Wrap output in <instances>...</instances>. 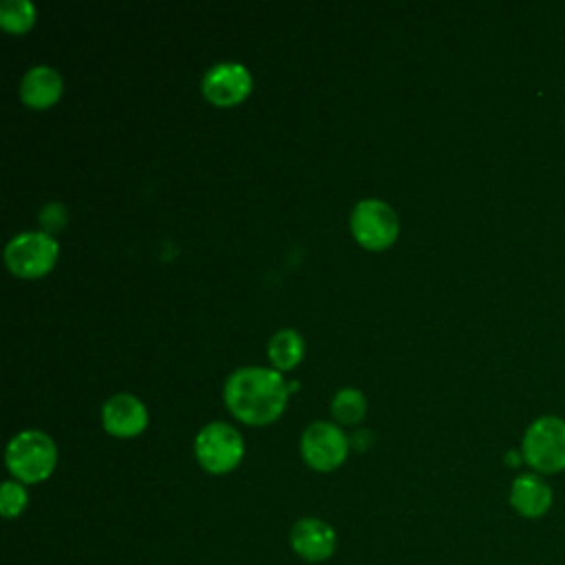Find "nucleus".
Returning <instances> with one entry per match:
<instances>
[{
    "mask_svg": "<svg viewBox=\"0 0 565 565\" xmlns=\"http://www.w3.org/2000/svg\"><path fill=\"white\" fill-rule=\"evenodd\" d=\"M287 391V382L278 371L267 366H241L225 380L223 397L238 419L267 424L282 411Z\"/></svg>",
    "mask_w": 565,
    "mask_h": 565,
    "instance_id": "nucleus-1",
    "label": "nucleus"
},
{
    "mask_svg": "<svg viewBox=\"0 0 565 565\" xmlns=\"http://www.w3.org/2000/svg\"><path fill=\"white\" fill-rule=\"evenodd\" d=\"M4 459H7V468L18 481L38 483L53 472L57 461V450L53 439L46 433L29 428L11 437Z\"/></svg>",
    "mask_w": 565,
    "mask_h": 565,
    "instance_id": "nucleus-2",
    "label": "nucleus"
},
{
    "mask_svg": "<svg viewBox=\"0 0 565 565\" xmlns=\"http://www.w3.org/2000/svg\"><path fill=\"white\" fill-rule=\"evenodd\" d=\"M523 461L539 475L565 470V419L556 415L536 417L521 441Z\"/></svg>",
    "mask_w": 565,
    "mask_h": 565,
    "instance_id": "nucleus-3",
    "label": "nucleus"
},
{
    "mask_svg": "<svg viewBox=\"0 0 565 565\" xmlns=\"http://www.w3.org/2000/svg\"><path fill=\"white\" fill-rule=\"evenodd\" d=\"M194 455L207 472H230L243 457V437L225 422H210L194 437Z\"/></svg>",
    "mask_w": 565,
    "mask_h": 565,
    "instance_id": "nucleus-4",
    "label": "nucleus"
},
{
    "mask_svg": "<svg viewBox=\"0 0 565 565\" xmlns=\"http://www.w3.org/2000/svg\"><path fill=\"white\" fill-rule=\"evenodd\" d=\"M57 258V241L44 230L15 234L4 247V260L18 276H40Z\"/></svg>",
    "mask_w": 565,
    "mask_h": 565,
    "instance_id": "nucleus-5",
    "label": "nucleus"
},
{
    "mask_svg": "<svg viewBox=\"0 0 565 565\" xmlns=\"http://www.w3.org/2000/svg\"><path fill=\"white\" fill-rule=\"evenodd\" d=\"M351 232L364 247H386L397 236V214L382 199H362L351 210Z\"/></svg>",
    "mask_w": 565,
    "mask_h": 565,
    "instance_id": "nucleus-6",
    "label": "nucleus"
},
{
    "mask_svg": "<svg viewBox=\"0 0 565 565\" xmlns=\"http://www.w3.org/2000/svg\"><path fill=\"white\" fill-rule=\"evenodd\" d=\"M349 450L347 435L331 422H311L300 437L302 459L316 470L338 468Z\"/></svg>",
    "mask_w": 565,
    "mask_h": 565,
    "instance_id": "nucleus-7",
    "label": "nucleus"
},
{
    "mask_svg": "<svg viewBox=\"0 0 565 565\" xmlns=\"http://www.w3.org/2000/svg\"><path fill=\"white\" fill-rule=\"evenodd\" d=\"M203 93L218 106L241 102L252 88V75L241 62H218L203 73Z\"/></svg>",
    "mask_w": 565,
    "mask_h": 565,
    "instance_id": "nucleus-8",
    "label": "nucleus"
},
{
    "mask_svg": "<svg viewBox=\"0 0 565 565\" xmlns=\"http://www.w3.org/2000/svg\"><path fill=\"white\" fill-rule=\"evenodd\" d=\"M289 543L296 556L309 563H322L333 556L338 539L335 530L318 519V516H302L291 525Z\"/></svg>",
    "mask_w": 565,
    "mask_h": 565,
    "instance_id": "nucleus-9",
    "label": "nucleus"
},
{
    "mask_svg": "<svg viewBox=\"0 0 565 565\" xmlns=\"http://www.w3.org/2000/svg\"><path fill=\"white\" fill-rule=\"evenodd\" d=\"M554 501L550 483L539 472H523L510 486V505L523 519H541Z\"/></svg>",
    "mask_w": 565,
    "mask_h": 565,
    "instance_id": "nucleus-10",
    "label": "nucleus"
},
{
    "mask_svg": "<svg viewBox=\"0 0 565 565\" xmlns=\"http://www.w3.org/2000/svg\"><path fill=\"white\" fill-rule=\"evenodd\" d=\"M148 422L146 406L130 393H115L102 404V424L108 433L130 437L143 430Z\"/></svg>",
    "mask_w": 565,
    "mask_h": 565,
    "instance_id": "nucleus-11",
    "label": "nucleus"
},
{
    "mask_svg": "<svg viewBox=\"0 0 565 565\" xmlns=\"http://www.w3.org/2000/svg\"><path fill=\"white\" fill-rule=\"evenodd\" d=\"M62 93V77L53 66L38 64L31 66L20 79V97L33 108H44L53 104Z\"/></svg>",
    "mask_w": 565,
    "mask_h": 565,
    "instance_id": "nucleus-12",
    "label": "nucleus"
},
{
    "mask_svg": "<svg viewBox=\"0 0 565 565\" xmlns=\"http://www.w3.org/2000/svg\"><path fill=\"white\" fill-rule=\"evenodd\" d=\"M302 338L296 329H278L267 344L269 358L278 369H291L302 358Z\"/></svg>",
    "mask_w": 565,
    "mask_h": 565,
    "instance_id": "nucleus-13",
    "label": "nucleus"
},
{
    "mask_svg": "<svg viewBox=\"0 0 565 565\" xmlns=\"http://www.w3.org/2000/svg\"><path fill=\"white\" fill-rule=\"evenodd\" d=\"M366 411V397L362 391L344 386L331 397V413L340 424H358Z\"/></svg>",
    "mask_w": 565,
    "mask_h": 565,
    "instance_id": "nucleus-14",
    "label": "nucleus"
},
{
    "mask_svg": "<svg viewBox=\"0 0 565 565\" xmlns=\"http://www.w3.org/2000/svg\"><path fill=\"white\" fill-rule=\"evenodd\" d=\"M35 20V7L31 0H2L0 22L9 31H24Z\"/></svg>",
    "mask_w": 565,
    "mask_h": 565,
    "instance_id": "nucleus-15",
    "label": "nucleus"
},
{
    "mask_svg": "<svg viewBox=\"0 0 565 565\" xmlns=\"http://www.w3.org/2000/svg\"><path fill=\"white\" fill-rule=\"evenodd\" d=\"M29 494L26 488L22 486V481L18 479H9L2 483L0 488V514L4 519H13L18 514H22V510L26 508Z\"/></svg>",
    "mask_w": 565,
    "mask_h": 565,
    "instance_id": "nucleus-16",
    "label": "nucleus"
},
{
    "mask_svg": "<svg viewBox=\"0 0 565 565\" xmlns=\"http://www.w3.org/2000/svg\"><path fill=\"white\" fill-rule=\"evenodd\" d=\"M38 218H40V225L44 227V232L53 234V232H57V230H62L66 225L68 207L62 201H49V203L42 205Z\"/></svg>",
    "mask_w": 565,
    "mask_h": 565,
    "instance_id": "nucleus-17",
    "label": "nucleus"
},
{
    "mask_svg": "<svg viewBox=\"0 0 565 565\" xmlns=\"http://www.w3.org/2000/svg\"><path fill=\"white\" fill-rule=\"evenodd\" d=\"M519 457H523V455H516L514 450H510V452L505 455V461H508V463H516V461H519Z\"/></svg>",
    "mask_w": 565,
    "mask_h": 565,
    "instance_id": "nucleus-18",
    "label": "nucleus"
}]
</instances>
